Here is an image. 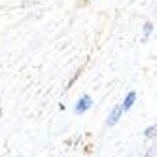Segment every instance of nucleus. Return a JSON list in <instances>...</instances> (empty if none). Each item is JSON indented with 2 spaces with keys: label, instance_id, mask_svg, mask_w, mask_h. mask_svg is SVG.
<instances>
[{
  "label": "nucleus",
  "instance_id": "nucleus-1",
  "mask_svg": "<svg viewBox=\"0 0 157 157\" xmlns=\"http://www.w3.org/2000/svg\"><path fill=\"white\" fill-rule=\"evenodd\" d=\"M91 106H93V100L89 98V97H82V100L76 106V112H78V114H83V112H87Z\"/></svg>",
  "mask_w": 157,
  "mask_h": 157
},
{
  "label": "nucleus",
  "instance_id": "nucleus-2",
  "mask_svg": "<svg viewBox=\"0 0 157 157\" xmlns=\"http://www.w3.org/2000/svg\"><path fill=\"white\" fill-rule=\"evenodd\" d=\"M121 112H123V108H121V106H116L114 110H112V114H110V119H108V125H116V123L119 121V116H121Z\"/></svg>",
  "mask_w": 157,
  "mask_h": 157
},
{
  "label": "nucleus",
  "instance_id": "nucleus-3",
  "mask_svg": "<svg viewBox=\"0 0 157 157\" xmlns=\"http://www.w3.org/2000/svg\"><path fill=\"white\" fill-rule=\"evenodd\" d=\"M134 98H136V93H132V91H131V93L127 95V98H125V102H123L121 108H123V110H129V108L134 104Z\"/></svg>",
  "mask_w": 157,
  "mask_h": 157
},
{
  "label": "nucleus",
  "instance_id": "nucleus-4",
  "mask_svg": "<svg viewBox=\"0 0 157 157\" xmlns=\"http://www.w3.org/2000/svg\"><path fill=\"white\" fill-rule=\"evenodd\" d=\"M151 29H153L151 23H146V25H144V38H148V34L151 32Z\"/></svg>",
  "mask_w": 157,
  "mask_h": 157
},
{
  "label": "nucleus",
  "instance_id": "nucleus-5",
  "mask_svg": "<svg viewBox=\"0 0 157 157\" xmlns=\"http://www.w3.org/2000/svg\"><path fill=\"white\" fill-rule=\"evenodd\" d=\"M153 134H155V129H151V127H150V129H146V136H148V138L153 136Z\"/></svg>",
  "mask_w": 157,
  "mask_h": 157
}]
</instances>
